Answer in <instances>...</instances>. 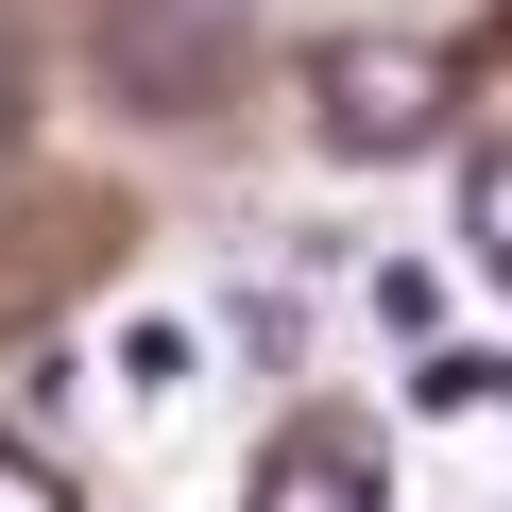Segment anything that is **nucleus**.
<instances>
[{
  "mask_svg": "<svg viewBox=\"0 0 512 512\" xmlns=\"http://www.w3.org/2000/svg\"><path fill=\"white\" fill-rule=\"evenodd\" d=\"M188 376H205V325H188V308H137V325H120V393H137V410H171Z\"/></svg>",
  "mask_w": 512,
  "mask_h": 512,
  "instance_id": "obj_3",
  "label": "nucleus"
},
{
  "mask_svg": "<svg viewBox=\"0 0 512 512\" xmlns=\"http://www.w3.org/2000/svg\"><path fill=\"white\" fill-rule=\"evenodd\" d=\"M308 103H325V154H427V137H444V52L359 35V52L308 69Z\"/></svg>",
  "mask_w": 512,
  "mask_h": 512,
  "instance_id": "obj_1",
  "label": "nucleus"
},
{
  "mask_svg": "<svg viewBox=\"0 0 512 512\" xmlns=\"http://www.w3.org/2000/svg\"><path fill=\"white\" fill-rule=\"evenodd\" d=\"M410 410H512V359H461V342H444V359L410 376Z\"/></svg>",
  "mask_w": 512,
  "mask_h": 512,
  "instance_id": "obj_5",
  "label": "nucleus"
},
{
  "mask_svg": "<svg viewBox=\"0 0 512 512\" xmlns=\"http://www.w3.org/2000/svg\"><path fill=\"white\" fill-rule=\"evenodd\" d=\"M256 512H393V495H376V444L359 427H291L274 461H256Z\"/></svg>",
  "mask_w": 512,
  "mask_h": 512,
  "instance_id": "obj_2",
  "label": "nucleus"
},
{
  "mask_svg": "<svg viewBox=\"0 0 512 512\" xmlns=\"http://www.w3.org/2000/svg\"><path fill=\"white\" fill-rule=\"evenodd\" d=\"M0 512H69V495H52V478H35L18 444H0Z\"/></svg>",
  "mask_w": 512,
  "mask_h": 512,
  "instance_id": "obj_6",
  "label": "nucleus"
},
{
  "mask_svg": "<svg viewBox=\"0 0 512 512\" xmlns=\"http://www.w3.org/2000/svg\"><path fill=\"white\" fill-rule=\"evenodd\" d=\"M461 256L512 291V154H478V171H461Z\"/></svg>",
  "mask_w": 512,
  "mask_h": 512,
  "instance_id": "obj_4",
  "label": "nucleus"
}]
</instances>
